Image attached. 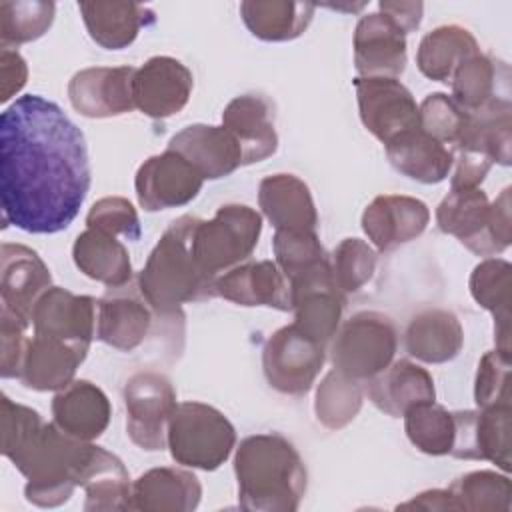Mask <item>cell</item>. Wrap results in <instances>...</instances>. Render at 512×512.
<instances>
[{
  "mask_svg": "<svg viewBox=\"0 0 512 512\" xmlns=\"http://www.w3.org/2000/svg\"><path fill=\"white\" fill-rule=\"evenodd\" d=\"M90 190L82 130L44 96L16 98L0 114V200L4 226L56 234L78 216Z\"/></svg>",
  "mask_w": 512,
  "mask_h": 512,
  "instance_id": "6da1fadb",
  "label": "cell"
},
{
  "mask_svg": "<svg viewBox=\"0 0 512 512\" xmlns=\"http://www.w3.org/2000/svg\"><path fill=\"white\" fill-rule=\"evenodd\" d=\"M238 504L250 512H296L308 472L294 444L278 432L240 440L234 454Z\"/></svg>",
  "mask_w": 512,
  "mask_h": 512,
  "instance_id": "7a4b0ae2",
  "label": "cell"
},
{
  "mask_svg": "<svg viewBox=\"0 0 512 512\" xmlns=\"http://www.w3.org/2000/svg\"><path fill=\"white\" fill-rule=\"evenodd\" d=\"M198 216L176 218L160 236L144 268L138 272V288L150 308L168 320H184L182 304L216 298V278L206 274L194 252L192 232Z\"/></svg>",
  "mask_w": 512,
  "mask_h": 512,
  "instance_id": "3957f363",
  "label": "cell"
},
{
  "mask_svg": "<svg viewBox=\"0 0 512 512\" xmlns=\"http://www.w3.org/2000/svg\"><path fill=\"white\" fill-rule=\"evenodd\" d=\"M90 448L92 442L72 438L54 422H44L26 448L10 460L28 480L24 486L26 500L40 508L68 502Z\"/></svg>",
  "mask_w": 512,
  "mask_h": 512,
  "instance_id": "277c9868",
  "label": "cell"
},
{
  "mask_svg": "<svg viewBox=\"0 0 512 512\" xmlns=\"http://www.w3.org/2000/svg\"><path fill=\"white\" fill-rule=\"evenodd\" d=\"M510 186L494 202L478 188H456L436 208V224L478 256L502 254L512 242Z\"/></svg>",
  "mask_w": 512,
  "mask_h": 512,
  "instance_id": "5b68a950",
  "label": "cell"
},
{
  "mask_svg": "<svg viewBox=\"0 0 512 512\" xmlns=\"http://www.w3.org/2000/svg\"><path fill=\"white\" fill-rule=\"evenodd\" d=\"M234 446L236 430L218 408L196 400L176 404L166 434L176 464L210 472L230 458Z\"/></svg>",
  "mask_w": 512,
  "mask_h": 512,
  "instance_id": "8992f818",
  "label": "cell"
},
{
  "mask_svg": "<svg viewBox=\"0 0 512 512\" xmlns=\"http://www.w3.org/2000/svg\"><path fill=\"white\" fill-rule=\"evenodd\" d=\"M398 348V330L390 316L362 310L350 316L330 340L334 370L366 384L392 364Z\"/></svg>",
  "mask_w": 512,
  "mask_h": 512,
  "instance_id": "52a82bcc",
  "label": "cell"
},
{
  "mask_svg": "<svg viewBox=\"0 0 512 512\" xmlns=\"http://www.w3.org/2000/svg\"><path fill=\"white\" fill-rule=\"evenodd\" d=\"M262 234V216L246 204H224L214 218H198L192 232V252L200 268L218 278L220 272L246 262Z\"/></svg>",
  "mask_w": 512,
  "mask_h": 512,
  "instance_id": "ba28073f",
  "label": "cell"
},
{
  "mask_svg": "<svg viewBox=\"0 0 512 512\" xmlns=\"http://www.w3.org/2000/svg\"><path fill=\"white\" fill-rule=\"evenodd\" d=\"M326 362V346L294 322L270 334L262 348V370L270 388L288 396L306 394Z\"/></svg>",
  "mask_w": 512,
  "mask_h": 512,
  "instance_id": "9c48e42d",
  "label": "cell"
},
{
  "mask_svg": "<svg viewBox=\"0 0 512 512\" xmlns=\"http://www.w3.org/2000/svg\"><path fill=\"white\" fill-rule=\"evenodd\" d=\"M122 394L128 438L146 452L164 450L168 422L178 404L170 378L154 370H140L126 380Z\"/></svg>",
  "mask_w": 512,
  "mask_h": 512,
  "instance_id": "30bf717a",
  "label": "cell"
},
{
  "mask_svg": "<svg viewBox=\"0 0 512 512\" xmlns=\"http://www.w3.org/2000/svg\"><path fill=\"white\" fill-rule=\"evenodd\" d=\"M364 128L382 144L420 128L418 104L398 78H354Z\"/></svg>",
  "mask_w": 512,
  "mask_h": 512,
  "instance_id": "8fae6325",
  "label": "cell"
},
{
  "mask_svg": "<svg viewBox=\"0 0 512 512\" xmlns=\"http://www.w3.org/2000/svg\"><path fill=\"white\" fill-rule=\"evenodd\" d=\"M454 446L450 454L464 460H490L510 472L512 460V408L498 404L478 410H456Z\"/></svg>",
  "mask_w": 512,
  "mask_h": 512,
  "instance_id": "7c38bea8",
  "label": "cell"
},
{
  "mask_svg": "<svg viewBox=\"0 0 512 512\" xmlns=\"http://www.w3.org/2000/svg\"><path fill=\"white\" fill-rule=\"evenodd\" d=\"M204 178L178 152L164 150L144 160L134 178L140 208L158 212L190 204L202 190Z\"/></svg>",
  "mask_w": 512,
  "mask_h": 512,
  "instance_id": "4fadbf2b",
  "label": "cell"
},
{
  "mask_svg": "<svg viewBox=\"0 0 512 512\" xmlns=\"http://www.w3.org/2000/svg\"><path fill=\"white\" fill-rule=\"evenodd\" d=\"M96 314V298L74 294L60 286H50L36 300L30 322L34 334L90 348L92 340L96 338Z\"/></svg>",
  "mask_w": 512,
  "mask_h": 512,
  "instance_id": "5bb4252c",
  "label": "cell"
},
{
  "mask_svg": "<svg viewBox=\"0 0 512 512\" xmlns=\"http://www.w3.org/2000/svg\"><path fill=\"white\" fill-rule=\"evenodd\" d=\"M134 66H92L78 70L68 82L72 108L86 118H112L128 114L134 104Z\"/></svg>",
  "mask_w": 512,
  "mask_h": 512,
  "instance_id": "9a60e30c",
  "label": "cell"
},
{
  "mask_svg": "<svg viewBox=\"0 0 512 512\" xmlns=\"http://www.w3.org/2000/svg\"><path fill=\"white\" fill-rule=\"evenodd\" d=\"M192 88V72L172 56L148 58L136 68L132 82L136 108L154 120L178 114L188 104Z\"/></svg>",
  "mask_w": 512,
  "mask_h": 512,
  "instance_id": "2e32d148",
  "label": "cell"
},
{
  "mask_svg": "<svg viewBox=\"0 0 512 512\" xmlns=\"http://www.w3.org/2000/svg\"><path fill=\"white\" fill-rule=\"evenodd\" d=\"M154 316L158 314L132 282L108 288V292L98 298L96 338L120 352H132L150 334Z\"/></svg>",
  "mask_w": 512,
  "mask_h": 512,
  "instance_id": "e0dca14e",
  "label": "cell"
},
{
  "mask_svg": "<svg viewBox=\"0 0 512 512\" xmlns=\"http://www.w3.org/2000/svg\"><path fill=\"white\" fill-rule=\"evenodd\" d=\"M430 222L428 206L404 194H380L362 212V230L380 252L416 240Z\"/></svg>",
  "mask_w": 512,
  "mask_h": 512,
  "instance_id": "ac0fdd59",
  "label": "cell"
},
{
  "mask_svg": "<svg viewBox=\"0 0 512 512\" xmlns=\"http://www.w3.org/2000/svg\"><path fill=\"white\" fill-rule=\"evenodd\" d=\"M222 126L236 138L242 150V166L262 162L278 150L276 108L260 92L232 98L222 112Z\"/></svg>",
  "mask_w": 512,
  "mask_h": 512,
  "instance_id": "d6986e66",
  "label": "cell"
},
{
  "mask_svg": "<svg viewBox=\"0 0 512 512\" xmlns=\"http://www.w3.org/2000/svg\"><path fill=\"white\" fill-rule=\"evenodd\" d=\"M352 46L356 72L364 78H398L406 68V34L382 12L358 20Z\"/></svg>",
  "mask_w": 512,
  "mask_h": 512,
  "instance_id": "ffe728a7",
  "label": "cell"
},
{
  "mask_svg": "<svg viewBox=\"0 0 512 512\" xmlns=\"http://www.w3.org/2000/svg\"><path fill=\"white\" fill-rule=\"evenodd\" d=\"M294 324L320 344H328L340 328L346 296L332 280V268H324L290 284Z\"/></svg>",
  "mask_w": 512,
  "mask_h": 512,
  "instance_id": "44dd1931",
  "label": "cell"
},
{
  "mask_svg": "<svg viewBox=\"0 0 512 512\" xmlns=\"http://www.w3.org/2000/svg\"><path fill=\"white\" fill-rule=\"evenodd\" d=\"M216 294L238 306L292 310L290 282L276 262H242L216 278Z\"/></svg>",
  "mask_w": 512,
  "mask_h": 512,
  "instance_id": "7402d4cb",
  "label": "cell"
},
{
  "mask_svg": "<svg viewBox=\"0 0 512 512\" xmlns=\"http://www.w3.org/2000/svg\"><path fill=\"white\" fill-rule=\"evenodd\" d=\"M52 286V274L40 254L24 244L4 242L0 248L2 306L30 320L36 300Z\"/></svg>",
  "mask_w": 512,
  "mask_h": 512,
  "instance_id": "603a6c76",
  "label": "cell"
},
{
  "mask_svg": "<svg viewBox=\"0 0 512 512\" xmlns=\"http://www.w3.org/2000/svg\"><path fill=\"white\" fill-rule=\"evenodd\" d=\"M168 150L186 158L204 180H218L242 166V150L224 126L190 124L176 132Z\"/></svg>",
  "mask_w": 512,
  "mask_h": 512,
  "instance_id": "cb8c5ba5",
  "label": "cell"
},
{
  "mask_svg": "<svg viewBox=\"0 0 512 512\" xmlns=\"http://www.w3.org/2000/svg\"><path fill=\"white\" fill-rule=\"evenodd\" d=\"M54 424L72 438L92 442L110 424L112 406L100 386L90 380H72L52 398Z\"/></svg>",
  "mask_w": 512,
  "mask_h": 512,
  "instance_id": "d4e9b609",
  "label": "cell"
},
{
  "mask_svg": "<svg viewBox=\"0 0 512 512\" xmlns=\"http://www.w3.org/2000/svg\"><path fill=\"white\" fill-rule=\"evenodd\" d=\"M202 484L194 472L176 466L150 468L132 482L130 510L190 512L200 504Z\"/></svg>",
  "mask_w": 512,
  "mask_h": 512,
  "instance_id": "484cf974",
  "label": "cell"
},
{
  "mask_svg": "<svg viewBox=\"0 0 512 512\" xmlns=\"http://www.w3.org/2000/svg\"><path fill=\"white\" fill-rule=\"evenodd\" d=\"M366 392L372 404L392 418L404 416L412 406L436 400L434 378L408 358L392 360L390 366L366 382Z\"/></svg>",
  "mask_w": 512,
  "mask_h": 512,
  "instance_id": "4316f807",
  "label": "cell"
},
{
  "mask_svg": "<svg viewBox=\"0 0 512 512\" xmlns=\"http://www.w3.org/2000/svg\"><path fill=\"white\" fill-rule=\"evenodd\" d=\"M86 354L88 348L34 334L28 342L18 380L30 390L58 392L74 380Z\"/></svg>",
  "mask_w": 512,
  "mask_h": 512,
  "instance_id": "83f0119b",
  "label": "cell"
},
{
  "mask_svg": "<svg viewBox=\"0 0 512 512\" xmlns=\"http://www.w3.org/2000/svg\"><path fill=\"white\" fill-rule=\"evenodd\" d=\"M258 206L276 230H316L318 212L308 184L286 172L260 180Z\"/></svg>",
  "mask_w": 512,
  "mask_h": 512,
  "instance_id": "f1b7e54d",
  "label": "cell"
},
{
  "mask_svg": "<svg viewBox=\"0 0 512 512\" xmlns=\"http://www.w3.org/2000/svg\"><path fill=\"white\" fill-rule=\"evenodd\" d=\"M78 486L86 492V512L130 510V474L122 460L102 446L92 444L80 468Z\"/></svg>",
  "mask_w": 512,
  "mask_h": 512,
  "instance_id": "f546056e",
  "label": "cell"
},
{
  "mask_svg": "<svg viewBox=\"0 0 512 512\" xmlns=\"http://www.w3.org/2000/svg\"><path fill=\"white\" fill-rule=\"evenodd\" d=\"M78 10L90 38L106 50L128 48L156 22L154 10L138 2H78Z\"/></svg>",
  "mask_w": 512,
  "mask_h": 512,
  "instance_id": "4dcf8cb0",
  "label": "cell"
},
{
  "mask_svg": "<svg viewBox=\"0 0 512 512\" xmlns=\"http://www.w3.org/2000/svg\"><path fill=\"white\" fill-rule=\"evenodd\" d=\"M386 156L396 172L420 184H438L454 166L452 148L434 140L422 128L404 132L384 144Z\"/></svg>",
  "mask_w": 512,
  "mask_h": 512,
  "instance_id": "1f68e13d",
  "label": "cell"
},
{
  "mask_svg": "<svg viewBox=\"0 0 512 512\" xmlns=\"http://www.w3.org/2000/svg\"><path fill=\"white\" fill-rule=\"evenodd\" d=\"M452 100L468 114L490 102H510V68L506 62L478 52L464 60L452 80Z\"/></svg>",
  "mask_w": 512,
  "mask_h": 512,
  "instance_id": "d6a6232c",
  "label": "cell"
},
{
  "mask_svg": "<svg viewBox=\"0 0 512 512\" xmlns=\"http://www.w3.org/2000/svg\"><path fill=\"white\" fill-rule=\"evenodd\" d=\"M406 352L426 364L454 360L464 346V330L458 316L444 308H428L412 316L404 332Z\"/></svg>",
  "mask_w": 512,
  "mask_h": 512,
  "instance_id": "836d02e7",
  "label": "cell"
},
{
  "mask_svg": "<svg viewBox=\"0 0 512 512\" xmlns=\"http://www.w3.org/2000/svg\"><path fill=\"white\" fill-rule=\"evenodd\" d=\"M72 260L76 268L108 288L126 286L132 282V262L128 248L112 234L86 228L72 246Z\"/></svg>",
  "mask_w": 512,
  "mask_h": 512,
  "instance_id": "e575fe53",
  "label": "cell"
},
{
  "mask_svg": "<svg viewBox=\"0 0 512 512\" xmlns=\"http://www.w3.org/2000/svg\"><path fill=\"white\" fill-rule=\"evenodd\" d=\"M470 294L478 306L494 316L496 350L510 354V304L512 266L504 258H484L474 266L468 280Z\"/></svg>",
  "mask_w": 512,
  "mask_h": 512,
  "instance_id": "d590c367",
  "label": "cell"
},
{
  "mask_svg": "<svg viewBox=\"0 0 512 512\" xmlns=\"http://www.w3.org/2000/svg\"><path fill=\"white\" fill-rule=\"evenodd\" d=\"M316 6L290 0H244L240 16L252 36L264 42H288L306 32Z\"/></svg>",
  "mask_w": 512,
  "mask_h": 512,
  "instance_id": "8d00e7d4",
  "label": "cell"
},
{
  "mask_svg": "<svg viewBox=\"0 0 512 512\" xmlns=\"http://www.w3.org/2000/svg\"><path fill=\"white\" fill-rule=\"evenodd\" d=\"M478 52L480 46L468 28L442 24L422 36L416 50V64L426 78L448 84L456 68Z\"/></svg>",
  "mask_w": 512,
  "mask_h": 512,
  "instance_id": "74e56055",
  "label": "cell"
},
{
  "mask_svg": "<svg viewBox=\"0 0 512 512\" xmlns=\"http://www.w3.org/2000/svg\"><path fill=\"white\" fill-rule=\"evenodd\" d=\"M512 102H490L470 114L456 150L484 154L492 164L508 166L512 158Z\"/></svg>",
  "mask_w": 512,
  "mask_h": 512,
  "instance_id": "f35d334b",
  "label": "cell"
},
{
  "mask_svg": "<svg viewBox=\"0 0 512 512\" xmlns=\"http://www.w3.org/2000/svg\"><path fill=\"white\" fill-rule=\"evenodd\" d=\"M454 510L464 512H510L512 482L496 470H474L458 476L448 486Z\"/></svg>",
  "mask_w": 512,
  "mask_h": 512,
  "instance_id": "ab89813d",
  "label": "cell"
},
{
  "mask_svg": "<svg viewBox=\"0 0 512 512\" xmlns=\"http://www.w3.org/2000/svg\"><path fill=\"white\" fill-rule=\"evenodd\" d=\"M272 250L274 262L290 284L330 266V256L316 230H276Z\"/></svg>",
  "mask_w": 512,
  "mask_h": 512,
  "instance_id": "60d3db41",
  "label": "cell"
},
{
  "mask_svg": "<svg viewBox=\"0 0 512 512\" xmlns=\"http://www.w3.org/2000/svg\"><path fill=\"white\" fill-rule=\"evenodd\" d=\"M362 400V382L332 368L316 388L314 412L324 428L340 430L358 416Z\"/></svg>",
  "mask_w": 512,
  "mask_h": 512,
  "instance_id": "b9f144b4",
  "label": "cell"
},
{
  "mask_svg": "<svg viewBox=\"0 0 512 512\" xmlns=\"http://www.w3.org/2000/svg\"><path fill=\"white\" fill-rule=\"evenodd\" d=\"M404 430L412 446L428 456H446L454 446V414L436 402L412 406L404 416Z\"/></svg>",
  "mask_w": 512,
  "mask_h": 512,
  "instance_id": "7bdbcfd3",
  "label": "cell"
},
{
  "mask_svg": "<svg viewBox=\"0 0 512 512\" xmlns=\"http://www.w3.org/2000/svg\"><path fill=\"white\" fill-rule=\"evenodd\" d=\"M56 14V4L46 0L0 2V46L12 48L42 38Z\"/></svg>",
  "mask_w": 512,
  "mask_h": 512,
  "instance_id": "ee69618b",
  "label": "cell"
},
{
  "mask_svg": "<svg viewBox=\"0 0 512 512\" xmlns=\"http://www.w3.org/2000/svg\"><path fill=\"white\" fill-rule=\"evenodd\" d=\"M376 250L360 238H344L330 254L332 280L348 296L358 292L376 270Z\"/></svg>",
  "mask_w": 512,
  "mask_h": 512,
  "instance_id": "f6af8a7d",
  "label": "cell"
},
{
  "mask_svg": "<svg viewBox=\"0 0 512 512\" xmlns=\"http://www.w3.org/2000/svg\"><path fill=\"white\" fill-rule=\"evenodd\" d=\"M420 128L430 134L434 140L442 142L444 146H458L460 138L466 132L470 114L462 110L452 96L444 92L428 94L422 104H418Z\"/></svg>",
  "mask_w": 512,
  "mask_h": 512,
  "instance_id": "bcb514c9",
  "label": "cell"
},
{
  "mask_svg": "<svg viewBox=\"0 0 512 512\" xmlns=\"http://www.w3.org/2000/svg\"><path fill=\"white\" fill-rule=\"evenodd\" d=\"M86 228L122 236L130 242H136L142 236L138 212L124 196H104L96 200L86 214Z\"/></svg>",
  "mask_w": 512,
  "mask_h": 512,
  "instance_id": "7dc6e473",
  "label": "cell"
},
{
  "mask_svg": "<svg viewBox=\"0 0 512 512\" xmlns=\"http://www.w3.org/2000/svg\"><path fill=\"white\" fill-rule=\"evenodd\" d=\"M474 402L478 408L510 404V354L486 352L476 370Z\"/></svg>",
  "mask_w": 512,
  "mask_h": 512,
  "instance_id": "c3c4849f",
  "label": "cell"
},
{
  "mask_svg": "<svg viewBox=\"0 0 512 512\" xmlns=\"http://www.w3.org/2000/svg\"><path fill=\"white\" fill-rule=\"evenodd\" d=\"M30 320L6 306L0 310V376L20 378L28 348Z\"/></svg>",
  "mask_w": 512,
  "mask_h": 512,
  "instance_id": "681fc988",
  "label": "cell"
},
{
  "mask_svg": "<svg viewBox=\"0 0 512 512\" xmlns=\"http://www.w3.org/2000/svg\"><path fill=\"white\" fill-rule=\"evenodd\" d=\"M44 426L42 416L2 394V454L12 460Z\"/></svg>",
  "mask_w": 512,
  "mask_h": 512,
  "instance_id": "f907efd6",
  "label": "cell"
},
{
  "mask_svg": "<svg viewBox=\"0 0 512 512\" xmlns=\"http://www.w3.org/2000/svg\"><path fill=\"white\" fill-rule=\"evenodd\" d=\"M492 168V160L472 150H458L456 170L450 180V188H478Z\"/></svg>",
  "mask_w": 512,
  "mask_h": 512,
  "instance_id": "816d5d0a",
  "label": "cell"
},
{
  "mask_svg": "<svg viewBox=\"0 0 512 512\" xmlns=\"http://www.w3.org/2000/svg\"><path fill=\"white\" fill-rule=\"evenodd\" d=\"M0 80H2V92H0L2 102H8L26 86L28 66L18 50L14 48L0 50Z\"/></svg>",
  "mask_w": 512,
  "mask_h": 512,
  "instance_id": "f5cc1de1",
  "label": "cell"
},
{
  "mask_svg": "<svg viewBox=\"0 0 512 512\" xmlns=\"http://www.w3.org/2000/svg\"><path fill=\"white\" fill-rule=\"evenodd\" d=\"M378 12L386 14L404 34L414 32L422 22L424 4L422 2H378Z\"/></svg>",
  "mask_w": 512,
  "mask_h": 512,
  "instance_id": "db71d44e",
  "label": "cell"
},
{
  "mask_svg": "<svg viewBox=\"0 0 512 512\" xmlns=\"http://www.w3.org/2000/svg\"><path fill=\"white\" fill-rule=\"evenodd\" d=\"M398 510H454L448 488H430L416 494L412 500L398 504Z\"/></svg>",
  "mask_w": 512,
  "mask_h": 512,
  "instance_id": "11a10c76",
  "label": "cell"
}]
</instances>
